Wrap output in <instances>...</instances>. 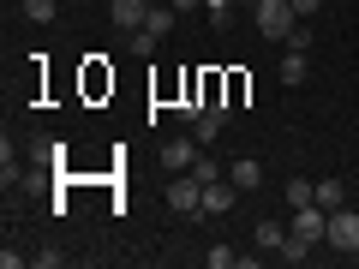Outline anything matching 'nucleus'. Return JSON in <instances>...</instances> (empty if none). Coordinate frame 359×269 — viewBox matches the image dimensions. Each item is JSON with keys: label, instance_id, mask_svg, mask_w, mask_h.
<instances>
[{"label": "nucleus", "instance_id": "obj_3", "mask_svg": "<svg viewBox=\"0 0 359 269\" xmlns=\"http://www.w3.org/2000/svg\"><path fill=\"white\" fill-rule=\"evenodd\" d=\"M323 240L335 245V251H359V209H330V233H323Z\"/></svg>", "mask_w": 359, "mask_h": 269}, {"label": "nucleus", "instance_id": "obj_18", "mask_svg": "<svg viewBox=\"0 0 359 269\" xmlns=\"http://www.w3.org/2000/svg\"><path fill=\"white\" fill-rule=\"evenodd\" d=\"M204 263H210V269H233V263H240V251H233V245H210Z\"/></svg>", "mask_w": 359, "mask_h": 269}, {"label": "nucleus", "instance_id": "obj_4", "mask_svg": "<svg viewBox=\"0 0 359 269\" xmlns=\"http://www.w3.org/2000/svg\"><path fill=\"white\" fill-rule=\"evenodd\" d=\"M168 209H174V216H198V209H204V186H198L192 174H174V186H168Z\"/></svg>", "mask_w": 359, "mask_h": 269}, {"label": "nucleus", "instance_id": "obj_8", "mask_svg": "<svg viewBox=\"0 0 359 269\" xmlns=\"http://www.w3.org/2000/svg\"><path fill=\"white\" fill-rule=\"evenodd\" d=\"M228 179L240 186V192H257V186H264V162H257V156H240V162L228 167Z\"/></svg>", "mask_w": 359, "mask_h": 269}, {"label": "nucleus", "instance_id": "obj_19", "mask_svg": "<svg viewBox=\"0 0 359 269\" xmlns=\"http://www.w3.org/2000/svg\"><path fill=\"white\" fill-rule=\"evenodd\" d=\"M156 42H162V36H150V30H126V48L132 54H156Z\"/></svg>", "mask_w": 359, "mask_h": 269}, {"label": "nucleus", "instance_id": "obj_2", "mask_svg": "<svg viewBox=\"0 0 359 269\" xmlns=\"http://www.w3.org/2000/svg\"><path fill=\"white\" fill-rule=\"evenodd\" d=\"M287 233H299L306 245H318L323 233H330V209H323V204H299L294 221H287Z\"/></svg>", "mask_w": 359, "mask_h": 269}, {"label": "nucleus", "instance_id": "obj_1", "mask_svg": "<svg viewBox=\"0 0 359 269\" xmlns=\"http://www.w3.org/2000/svg\"><path fill=\"white\" fill-rule=\"evenodd\" d=\"M252 18H257V30H264L269 42H287V30L299 25L294 0H257V6H252Z\"/></svg>", "mask_w": 359, "mask_h": 269}, {"label": "nucleus", "instance_id": "obj_11", "mask_svg": "<svg viewBox=\"0 0 359 269\" xmlns=\"http://www.w3.org/2000/svg\"><path fill=\"white\" fill-rule=\"evenodd\" d=\"M282 198H287V209H299V204H318V186L294 174V179H287V192H282Z\"/></svg>", "mask_w": 359, "mask_h": 269}, {"label": "nucleus", "instance_id": "obj_13", "mask_svg": "<svg viewBox=\"0 0 359 269\" xmlns=\"http://www.w3.org/2000/svg\"><path fill=\"white\" fill-rule=\"evenodd\" d=\"M282 240H287L282 221H257V251H282Z\"/></svg>", "mask_w": 359, "mask_h": 269}, {"label": "nucleus", "instance_id": "obj_5", "mask_svg": "<svg viewBox=\"0 0 359 269\" xmlns=\"http://www.w3.org/2000/svg\"><path fill=\"white\" fill-rule=\"evenodd\" d=\"M198 150H204V144H198V138H168V144H162V156H156V162H162L168 174H192Z\"/></svg>", "mask_w": 359, "mask_h": 269}, {"label": "nucleus", "instance_id": "obj_17", "mask_svg": "<svg viewBox=\"0 0 359 269\" xmlns=\"http://www.w3.org/2000/svg\"><path fill=\"white\" fill-rule=\"evenodd\" d=\"M54 13H60L54 0H25V18H30V25H54Z\"/></svg>", "mask_w": 359, "mask_h": 269}, {"label": "nucleus", "instance_id": "obj_22", "mask_svg": "<svg viewBox=\"0 0 359 269\" xmlns=\"http://www.w3.org/2000/svg\"><path fill=\"white\" fill-rule=\"evenodd\" d=\"M318 6H323V0H294V13H299V18H306V13H318Z\"/></svg>", "mask_w": 359, "mask_h": 269}, {"label": "nucleus", "instance_id": "obj_16", "mask_svg": "<svg viewBox=\"0 0 359 269\" xmlns=\"http://www.w3.org/2000/svg\"><path fill=\"white\" fill-rule=\"evenodd\" d=\"M276 257H282V263H306V257H311V245L299 240V233H287V240H282V251H276Z\"/></svg>", "mask_w": 359, "mask_h": 269}, {"label": "nucleus", "instance_id": "obj_12", "mask_svg": "<svg viewBox=\"0 0 359 269\" xmlns=\"http://www.w3.org/2000/svg\"><path fill=\"white\" fill-rule=\"evenodd\" d=\"M192 179H198V186H216V179H222V162H216L210 150H198V162H192Z\"/></svg>", "mask_w": 359, "mask_h": 269}, {"label": "nucleus", "instance_id": "obj_23", "mask_svg": "<svg viewBox=\"0 0 359 269\" xmlns=\"http://www.w3.org/2000/svg\"><path fill=\"white\" fill-rule=\"evenodd\" d=\"M240 6H257V0H240Z\"/></svg>", "mask_w": 359, "mask_h": 269}, {"label": "nucleus", "instance_id": "obj_6", "mask_svg": "<svg viewBox=\"0 0 359 269\" xmlns=\"http://www.w3.org/2000/svg\"><path fill=\"white\" fill-rule=\"evenodd\" d=\"M150 18V0H108V25L114 30H144Z\"/></svg>", "mask_w": 359, "mask_h": 269}, {"label": "nucleus", "instance_id": "obj_14", "mask_svg": "<svg viewBox=\"0 0 359 269\" xmlns=\"http://www.w3.org/2000/svg\"><path fill=\"white\" fill-rule=\"evenodd\" d=\"M144 30H150V36H168V30H174V6H150Z\"/></svg>", "mask_w": 359, "mask_h": 269}, {"label": "nucleus", "instance_id": "obj_15", "mask_svg": "<svg viewBox=\"0 0 359 269\" xmlns=\"http://www.w3.org/2000/svg\"><path fill=\"white\" fill-rule=\"evenodd\" d=\"M318 204H323V209H341V204H347L341 179H318Z\"/></svg>", "mask_w": 359, "mask_h": 269}, {"label": "nucleus", "instance_id": "obj_10", "mask_svg": "<svg viewBox=\"0 0 359 269\" xmlns=\"http://www.w3.org/2000/svg\"><path fill=\"white\" fill-rule=\"evenodd\" d=\"M192 138H198V144H204V150H210V144L222 138V114H210V108H204V114L192 120Z\"/></svg>", "mask_w": 359, "mask_h": 269}, {"label": "nucleus", "instance_id": "obj_21", "mask_svg": "<svg viewBox=\"0 0 359 269\" xmlns=\"http://www.w3.org/2000/svg\"><path fill=\"white\" fill-rule=\"evenodd\" d=\"M168 6H174V13H198V6H204V0H168Z\"/></svg>", "mask_w": 359, "mask_h": 269}, {"label": "nucleus", "instance_id": "obj_20", "mask_svg": "<svg viewBox=\"0 0 359 269\" xmlns=\"http://www.w3.org/2000/svg\"><path fill=\"white\" fill-rule=\"evenodd\" d=\"M204 6H210V18H216V25H228V18H233V0H204Z\"/></svg>", "mask_w": 359, "mask_h": 269}, {"label": "nucleus", "instance_id": "obj_7", "mask_svg": "<svg viewBox=\"0 0 359 269\" xmlns=\"http://www.w3.org/2000/svg\"><path fill=\"white\" fill-rule=\"evenodd\" d=\"M233 204H240V186H233V179H216V186H204V216H228Z\"/></svg>", "mask_w": 359, "mask_h": 269}, {"label": "nucleus", "instance_id": "obj_9", "mask_svg": "<svg viewBox=\"0 0 359 269\" xmlns=\"http://www.w3.org/2000/svg\"><path fill=\"white\" fill-rule=\"evenodd\" d=\"M306 72H311L306 48H287V60H282V84H306Z\"/></svg>", "mask_w": 359, "mask_h": 269}]
</instances>
